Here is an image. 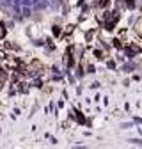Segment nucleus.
Returning <instances> with one entry per match:
<instances>
[{
	"label": "nucleus",
	"instance_id": "nucleus-1",
	"mask_svg": "<svg viewBox=\"0 0 142 149\" xmlns=\"http://www.w3.org/2000/svg\"><path fill=\"white\" fill-rule=\"evenodd\" d=\"M52 34L55 36V37H59V36L62 34V29H61V25H53V27H52Z\"/></svg>",
	"mask_w": 142,
	"mask_h": 149
},
{
	"label": "nucleus",
	"instance_id": "nucleus-3",
	"mask_svg": "<svg viewBox=\"0 0 142 149\" xmlns=\"http://www.w3.org/2000/svg\"><path fill=\"white\" fill-rule=\"evenodd\" d=\"M94 55H96L98 59H105V53H103L101 50H96V52H94Z\"/></svg>",
	"mask_w": 142,
	"mask_h": 149
},
{
	"label": "nucleus",
	"instance_id": "nucleus-4",
	"mask_svg": "<svg viewBox=\"0 0 142 149\" xmlns=\"http://www.w3.org/2000/svg\"><path fill=\"white\" fill-rule=\"evenodd\" d=\"M6 48H9V50H20L18 45H11V43H6Z\"/></svg>",
	"mask_w": 142,
	"mask_h": 149
},
{
	"label": "nucleus",
	"instance_id": "nucleus-2",
	"mask_svg": "<svg viewBox=\"0 0 142 149\" xmlns=\"http://www.w3.org/2000/svg\"><path fill=\"white\" fill-rule=\"evenodd\" d=\"M6 34H7V29H6V25H4V23H0V39H4V37H6Z\"/></svg>",
	"mask_w": 142,
	"mask_h": 149
}]
</instances>
